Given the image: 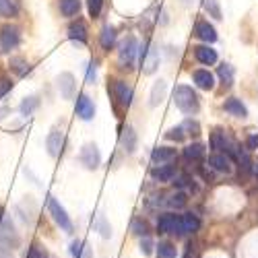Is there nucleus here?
I'll use <instances>...</instances> for the list:
<instances>
[{"label":"nucleus","instance_id":"11","mask_svg":"<svg viewBox=\"0 0 258 258\" xmlns=\"http://www.w3.org/2000/svg\"><path fill=\"white\" fill-rule=\"evenodd\" d=\"M176 157H178V153H176V149H174V147H157V149H153V153H151V161H153V165L171 163Z\"/></svg>","mask_w":258,"mask_h":258},{"label":"nucleus","instance_id":"19","mask_svg":"<svg viewBox=\"0 0 258 258\" xmlns=\"http://www.w3.org/2000/svg\"><path fill=\"white\" fill-rule=\"evenodd\" d=\"M116 37H118L116 27L103 25V29H101V33H99V44H101V48H103V50H112V48L116 46Z\"/></svg>","mask_w":258,"mask_h":258},{"label":"nucleus","instance_id":"12","mask_svg":"<svg viewBox=\"0 0 258 258\" xmlns=\"http://www.w3.org/2000/svg\"><path fill=\"white\" fill-rule=\"evenodd\" d=\"M75 77L71 75V73H62L60 77H58V91H60V95L64 97V99H73L75 97Z\"/></svg>","mask_w":258,"mask_h":258},{"label":"nucleus","instance_id":"21","mask_svg":"<svg viewBox=\"0 0 258 258\" xmlns=\"http://www.w3.org/2000/svg\"><path fill=\"white\" fill-rule=\"evenodd\" d=\"M58 7H60V13H62V17H79V13H81V0H60L58 3Z\"/></svg>","mask_w":258,"mask_h":258},{"label":"nucleus","instance_id":"10","mask_svg":"<svg viewBox=\"0 0 258 258\" xmlns=\"http://www.w3.org/2000/svg\"><path fill=\"white\" fill-rule=\"evenodd\" d=\"M62 145H64V135L62 131H58V128H52L48 139H46V149H48V153L52 157H58L62 153Z\"/></svg>","mask_w":258,"mask_h":258},{"label":"nucleus","instance_id":"7","mask_svg":"<svg viewBox=\"0 0 258 258\" xmlns=\"http://www.w3.org/2000/svg\"><path fill=\"white\" fill-rule=\"evenodd\" d=\"M110 91L114 95V99L122 105V107H128L133 103V89L128 87L124 81H112L110 83Z\"/></svg>","mask_w":258,"mask_h":258},{"label":"nucleus","instance_id":"42","mask_svg":"<svg viewBox=\"0 0 258 258\" xmlns=\"http://www.w3.org/2000/svg\"><path fill=\"white\" fill-rule=\"evenodd\" d=\"M95 79H97V69H95V62H91L89 64V69H87V83H95Z\"/></svg>","mask_w":258,"mask_h":258},{"label":"nucleus","instance_id":"35","mask_svg":"<svg viewBox=\"0 0 258 258\" xmlns=\"http://www.w3.org/2000/svg\"><path fill=\"white\" fill-rule=\"evenodd\" d=\"M205 9L215 17V19H221V9L217 0H205Z\"/></svg>","mask_w":258,"mask_h":258},{"label":"nucleus","instance_id":"30","mask_svg":"<svg viewBox=\"0 0 258 258\" xmlns=\"http://www.w3.org/2000/svg\"><path fill=\"white\" fill-rule=\"evenodd\" d=\"M9 67H11V71H15L19 77H25L29 71H31V67H29V62H25L23 58H11V62H9Z\"/></svg>","mask_w":258,"mask_h":258},{"label":"nucleus","instance_id":"26","mask_svg":"<svg viewBox=\"0 0 258 258\" xmlns=\"http://www.w3.org/2000/svg\"><path fill=\"white\" fill-rule=\"evenodd\" d=\"M205 153H207V149H205L203 143H192V145H188L184 149V157L186 159H203Z\"/></svg>","mask_w":258,"mask_h":258},{"label":"nucleus","instance_id":"25","mask_svg":"<svg viewBox=\"0 0 258 258\" xmlns=\"http://www.w3.org/2000/svg\"><path fill=\"white\" fill-rule=\"evenodd\" d=\"M155 256L157 258H176L178 256V248L171 242H159L155 246Z\"/></svg>","mask_w":258,"mask_h":258},{"label":"nucleus","instance_id":"2","mask_svg":"<svg viewBox=\"0 0 258 258\" xmlns=\"http://www.w3.org/2000/svg\"><path fill=\"white\" fill-rule=\"evenodd\" d=\"M157 231L159 233H167V235H184V221L182 215L176 213H165L157 219Z\"/></svg>","mask_w":258,"mask_h":258},{"label":"nucleus","instance_id":"34","mask_svg":"<svg viewBox=\"0 0 258 258\" xmlns=\"http://www.w3.org/2000/svg\"><path fill=\"white\" fill-rule=\"evenodd\" d=\"M165 139H167V141H176V143H180V141L184 139V126L169 128V131L165 133Z\"/></svg>","mask_w":258,"mask_h":258},{"label":"nucleus","instance_id":"28","mask_svg":"<svg viewBox=\"0 0 258 258\" xmlns=\"http://www.w3.org/2000/svg\"><path fill=\"white\" fill-rule=\"evenodd\" d=\"M39 107V99L35 97V95H31V97H25L23 101H21V105H19V110H21V114H23L25 118H29L35 110Z\"/></svg>","mask_w":258,"mask_h":258},{"label":"nucleus","instance_id":"39","mask_svg":"<svg viewBox=\"0 0 258 258\" xmlns=\"http://www.w3.org/2000/svg\"><path fill=\"white\" fill-rule=\"evenodd\" d=\"M141 250H143L145 256H149V254L153 252V242H151V238H149V235H145V238L141 240Z\"/></svg>","mask_w":258,"mask_h":258},{"label":"nucleus","instance_id":"36","mask_svg":"<svg viewBox=\"0 0 258 258\" xmlns=\"http://www.w3.org/2000/svg\"><path fill=\"white\" fill-rule=\"evenodd\" d=\"M11 89H13V81L7 75H0V99H3Z\"/></svg>","mask_w":258,"mask_h":258},{"label":"nucleus","instance_id":"20","mask_svg":"<svg viewBox=\"0 0 258 258\" xmlns=\"http://www.w3.org/2000/svg\"><path fill=\"white\" fill-rule=\"evenodd\" d=\"M195 56L201 64H207V67H211V64L217 62V52H215L213 48L209 46H197L195 48Z\"/></svg>","mask_w":258,"mask_h":258},{"label":"nucleus","instance_id":"3","mask_svg":"<svg viewBox=\"0 0 258 258\" xmlns=\"http://www.w3.org/2000/svg\"><path fill=\"white\" fill-rule=\"evenodd\" d=\"M139 56V44H137V39L135 35H126L122 41H120V46H118V58H120V64L124 69H131L133 64H135V58Z\"/></svg>","mask_w":258,"mask_h":258},{"label":"nucleus","instance_id":"40","mask_svg":"<svg viewBox=\"0 0 258 258\" xmlns=\"http://www.w3.org/2000/svg\"><path fill=\"white\" fill-rule=\"evenodd\" d=\"M184 131H190V135H201V126H199V122H192V120H186V124H184Z\"/></svg>","mask_w":258,"mask_h":258},{"label":"nucleus","instance_id":"23","mask_svg":"<svg viewBox=\"0 0 258 258\" xmlns=\"http://www.w3.org/2000/svg\"><path fill=\"white\" fill-rule=\"evenodd\" d=\"M217 75H219V79H221V85H223V87H231V85H233L235 73H233V67H231V64L223 62L221 67L217 69Z\"/></svg>","mask_w":258,"mask_h":258},{"label":"nucleus","instance_id":"29","mask_svg":"<svg viewBox=\"0 0 258 258\" xmlns=\"http://www.w3.org/2000/svg\"><path fill=\"white\" fill-rule=\"evenodd\" d=\"M182 221H184V231H186V233H195V231H199V227H201L199 217H197V215H192V213H184V215H182Z\"/></svg>","mask_w":258,"mask_h":258},{"label":"nucleus","instance_id":"33","mask_svg":"<svg viewBox=\"0 0 258 258\" xmlns=\"http://www.w3.org/2000/svg\"><path fill=\"white\" fill-rule=\"evenodd\" d=\"M87 9H89L91 19H97L103 9V0H87Z\"/></svg>","mask_w":258,"mask_h":258},{"label":"nucleus","instance_id":"15","mask_svg":"<svg viewBox=\"0 0 258 258\" xmlns=\"http://www.w3.org/2000/svg\"><path fill=\"white\" fill-rule=\"evenodd\" d=\"M195 35L203 41H207V44H213V41H217V31H215V27L209 23V21H199V23L195 25Z\"/></svg>","mask_w":258,"mask_h":258},{"label":"nucleus","instance_id":"44","mask_svg":"<svg viewBox=\"0 0 258 258\" xmlns=\"http://www.w3.org/2000/svg\"><path fill=\"white\" fill-rule=\"evenodd\" d=\"M254 174H256V176H258V163H256V165H254Z\"/></svg>","mask_w":258,"mask_h":258},{"label":"nucleus","instance_id":"31","mask_svg":"<svg viewBox=\"0 0 258 258\" xmlns=\"http://www.w3.org/2000/svg\"><path fill=\"white\" fill-rule=\"evenodd\" d=\"M17 13H19V7H17L15 0H0V15H3V17L11 19Z\"/></svg>","mask_w":258,"mask_h":258},{"label":"nucleus","instance_id":"13","mask_svg":"<svg viewBox=\"0 0 258 258\" xmlns=\"http://www.w3.org/2000/svg\"><path fill=\"white\" fill-rule=\"evenodd\" d=\"M69 37H71L73 41H77V44H87L89 31H87V25H85V21L77 19L75 23H71V27H69Z\"/></svg>","mask_w":258,"mask_h":258},{"label":"nucleus","instance_id":"32","mask_svg":"<svg viewBox=\"0 0 258 258\" xmlns=\"http://www.w3.org/2000/svg\"><path fill=\"white\" fill-rule=\"evenodd\" d=\"M186 195L184 192H174L171 197H167V201H165V205L169 207V209H182L184 205H186Z\"/></svg>","mask_w":258,"mask_h":258},{"label":"nucleus","instance_id":"4","mask_svg":"<svg viewBox=\"0 0 258 258\" xmlns=\"http://www.w3.org/2000/svg\"><path fill=\"white\" fill-rule=\"evenodd\" d=\"M139 58H141V69L145 75H153L159 67V52L151 48L149 41H143V46L139 48Z\"/></svg>","mask_w":258,"mask_h":258},{"label":"nucleus","instance_id":"14","mask_svg":"<svg viewBox=\"0 0 258 258\" xmlns=\"http://www.w3.org/2000/svg\"><path fill=\"white\" fill-rule=\"evenodd\" d=\"M223 110L229 114V116H235V118H248V107L242 103V99H238V97H229V99H225V103H223Z\"/></svg>","mask_w":258,"mask_h":258},{"label":"nucleus","instance_id":"8","mask_svg":"<svg viewBox=\"0 0 258 258\" xmlns=\"http://www.w3.org/2000/svg\"><path fill=\"white\" fill-rule=\"evenodd\" d=\"M79 159H81V163L87 167V169H95V167H99V163H101V153H99L97 145H93V143L85 145V147L81 149Z\"/></svg>","mask_w":258,"mask_h":258},{"label":"nucleus","instance_id":"9","mask_svg":"<svg viewBox=\"0 0 258 258\" xmlns=\"http://www.w3.org/2000/svg\"><path fill=\"white\" fill-rule=\"evenodd\" d=\"M77 116H79L81 120H93V116H95V105H93V101H91L89 95L81 93V95L77 97Z\"/></svg>","mask_w":258,"mask_h":258},{"label":"nucleus","instance_id":"27","mask_svg":"<svg viewBox=\"0 0 258 258\" xmlns=\"http://www.w3.org/2000/svg\"><path fill=\"white\" fill-rule=\"evenodd\" d=\"M71 256L73 258H93L91 256V250L87 248V244H85L83 240H75L71 244Z\"/></svg>","mask_w":258,"mask_h":258},{"label":"nucleus","instance_id":"45","mask_svg":"<svg viewBox=\"0 0 258 258\" xmlns=\"http://www.w3.org/2000/svg\"><path fill=\"white\" fill-rule=\"evenodd\" d=\"M0 221H3V209H0Z\"/></svg>","mask_w":258,"mask_h":258},{"label":"nucleus","instance_id":"37","mask_svg":"<svg viewBox=\"0 0 258 258\" xmlns=\"http://www.w3.org/2000/svg\"><path fill=\"white\" fill-rule=\"evenodd\" d=\"M27 258H48V252L41 248L39 244H33L29 248V252H27Z\"/></svg>","mask_w":258,"mask_h":258},{"label":"nucleus","instance_id":"6","mask_svg":"<svg viewBox=\"0 0 258 258\" xmlns=\"http://www.w3.org/2000/svg\"><path fill=\"white\" fill-rule=\"evenodd\" d=\"M21 44V31L15 25H3L0 27V48L3 52H11L17 50Z\"/></svg>","mask_w":258,"mask_h":258},{"label":"nucleus","instance_id":"41","mask_svg":"<svg viewBox=\"0 0 258 258\" xmlns=\"http://www.w3.org/2000/svg\"><path fill=\"white\" fill-rule=\"evenodd\" d=\"M246 149H248V151H256V149H258V135H250V137H248Z\"/></svg>","mask_w":258,"mask_h":258},{"label":"nucleus","instance_id":"38","mask_svg":"<svg viewBox=\"0 0 258 258\" xmlns=\"http://www.w3.org/2000/svg\"><path fill=\"white\" fill-rule=\"evenodd\" d=\"M133 231H135L137 235H149V227H147V223L141 221V219H137V221L133 223Z\"/></svg>","mask_w":258,"mask_h":258},{"label":"nucleus","instance_id":"22","mask_svg":"<svg viewBox=\"0 0 258 258\" xmlns=\"http://www.w3.org/2000/svg\"><path fill=\"white\" fill-rule=\"evenodd\" d=\"M122 147L126 149L128 153H135L137 151V133L133 126H126V131L122 135Z\"/></svg>","mask_w":258,"mask_h":258},{"label":"nucleus","instance_id":"16","mask_svg":"<svg viewBox=\"0 0 258 258\" xmlns=\"http://www.w3.org/2000/svg\"><path fill=\"white\" fill-rule=\"evenodd\" d=\"M192 81H195V85L203 91H211L215 87V77L205 69H199V71L192 73Z\"/></svg>","mask_w":258,"mask_h":258},{"label":"nucleus","instance_id":"17","mask_svg":"<svg viewBox=\"0 0 258 258\" xmlns=\"http://www.w3.org/2000/svg\"><path fill=\"white\" fill-rule=\"evenodd\" d=\"M209 165L215 171H221V174H229L231 171V157L225 153H213L209 157Z\"/></svg>","mask_w":258,"mask_h":258},{"label":"nucleus","instance_id":"43","mask_svg":"<svg viewBox=\"0 0 258 258\" xmlns=\"http://www.w3.org/2000/svg\"><path fill=\"white\" fill-rule=\"evenodd\" d=\"M97 225H99V229H101V235H103V238H110V233H112V229H110V227H107V225L103 223V217H99Z\"/></svg>","mask_w":258,"mask_h":258},{"label":"nucleus","instance_id":"18","mask_svg":"<svg viewBox=\"0 0 258 258\" xmlns=\"http://www.w3.org/2000/svg\"><path fill=\"white\" fill-rule=\"evenodd\" d=\"M151 176H153L157 182H169V180L176 178V165H171V163L155 165L153 171H151Z\"/></svg>","mask_w":258,"mask_h":258},{"label":"nucleus","instance_id":"24","mask_svg":"<svg viewBox=\"0 0 258 258\" xmlns=\"http://www.w3.org/2000/svg\"><path fill=\"white\" fill-rule=\"evenodd\" d=\"M165 93H167V83L159 79V81L153 85V89H151V105H153V107L159 105V103L163 101Z\"/></svg>","mask_w":258,"mask_h":258},{"label":"nucleus","instance_id":"1","mask_svg":"<svg viewBox=\"0 0 258 258\" xmlns=\"http://www.w3.org/2000/svg\"><path fill=\"white\" fill-rule=\"evenodd\" d=\"M174 103L176 107L186 114V116H197L201 110V99L197 95V91L188 87V85H178L176 91H174Z\"/></svg>","mask_w":258,"mask_h":258},{"label":"nucleus","instance_id":"5","mask_svg":"<svg viewBox=\"0 0 258 258\" xmlns=\"http://www.w3.org/2000/svg\"><path fill=\"white\" fill-rule=\"evenodd\" d=\"M48 211H50L52 219L58 223L60 229H64L67 233H73V221H71V217H69L67 209H64L54 197H48Z\"/></svg>","mask_w":258,"mask_h":258}]
</instances>
